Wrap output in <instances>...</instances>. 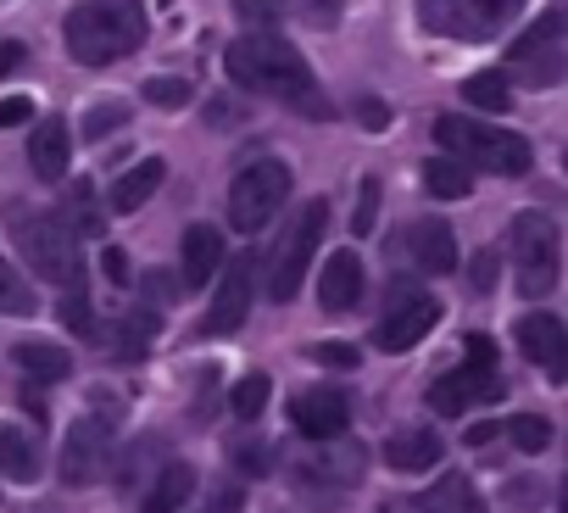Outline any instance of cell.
Instances as JSON below:
<instances>
[{
    "instance_id": "22",
    "label": "cell",
    "mask_w": 568,
    "mask_h": 513,
    "mask_svg": "<svg viewBox=\"0 0 568 513\" xmlns=\"http://www.w3.org/2000/svg\"><path fill=\"white\" fill-rule=\"evenodd\" d=\"M190 491H195V469L190 463H162V474H156V485H151L140 513H179L190 502Z\"/></svg>"
},
{
    "instance_id": "14",
    "label": "cell",
    "mask_w": 568,
    "mask_h": 513,
    "mask_svg": "<svg viewBox=\"0 0 568 513\" xmlns=\"http://www.w3.org/2000/svg\"><path fill=\"white\" fill-rule=\"evenodd\" d=\"M518 352L529 358V363H540L551 380H562L568 374V330H562V319H551V313H529V319H518Z\"/></svg>"
},
{
    "instance_id": "37",
    "label": "cell",
    "mask_w": 568,
    "mask_h": 513,
    "mask_svg": "<svg viewBox=\"0 0 568 513\" xmlns=\"http://www.w3.org/2000/svg\"><path fill=\"white\" fill-rule=\"evenodd\" d=\"M234 463H240V474H267L273 446H267V441H256V435H245V441H234Z\"/></svg>"
},
{
    "instance_id": "1",
    "label": "cell",
    "mask_w": 568,
    "mask_h": 513,
    "mask_svg": "<svg viewBox=\"0 0 568 513\" xmlns=\"http://www.w3.org/2000/svg\"><path fill=\"white\" fill-rule=\"evenodd\" d=\"M223 68L240 90L251 95H273V101H291L302 107L307 118H335L329 95L318 90L307 57L291 46V40H278L273 29H256V34H240L229 51H223Z\"/></svg>"
},
{
    "instance_id": "15",
    "label": "cell",
    "mask_w": 568,
    "mask_h": 513,
    "mask_svg": "<svg viewBox=\"0 0 568 513\" xmlns=\"http://www.w3.org/2000/svg\"><path fill=\"white\" fill-rule=\"evenodd\" d=\"M407 251H413V263L424 274H452L457 269V234L446 218H418L407 229Z\"/></svg>"
},
{
    "instance_id": "46",
    "label": "cell",
    "mask_w": 568,
    "mask_h": 513,
    "mask_svg": "<svg viewBox=\"0 0 568 513\" xmlns=\"http://www.w3.org/2000/svg\"><path fill=\"white\" fill-rule=\"evenodd\" d=\"M23 62H29V51H23L18 40H7V46H0V79H12Z\"/></svg>"
},
{
    "instance_id": "11",
    "label": "cell",
    "mask_w": 568,
    "mask_h": 513,
    "mask_svg": "<svg viewBox=\"0 0 568 513\" xmlns=\"http://www.w3.org/2000/svg\"><path fill=\"white\" fill-rule=\"evenodd\" d=\"M402 296L390 302V313L379 319V330H374V346L379 352H413L435 324H440V302L429 296V291H413V285H396Z\"/></svg>"
},
{
    "instance_id": "30",
    "label": "cell",
    "mask_w": 568,
    "mask_h": 513,
    "mask_svg": "<svg viewBox=\"0 0 568 513\" xmlns=\"http://www.w3.org/2000/svg\"><path fill=\"white\" fill-rule=\"evenodd\" d=\"M0 313H7V319H29V313H40V296L23 285V274H18L12 263H0Z\"/></svg>"
},
{
    "instance_id": "44",
    "label": "cell",
    "mask_w": 568,
    "mask_h": 513,
    "mask_svg": "<svg viewBox=\"0 0 568 513\" xmlns=\"http://www.w3.org/2000/svg\"><path fill=\"white\" fill-rule=\"evenodd\" d=\"M468 363H474V369H490V363H496V341L474 330V335H468Z\"/></svg>"
},
{
    "instance_id": "19",
    "label": "cell",
    "mask_w": 568,
    "mask_h": 513,
    "mask_svg": "<svg viewBox=\"0 0 568 513\" xmlns=\"http://www.w3.org/2000/svg\"><path fill=\"white\" fill-rule=\"evenodd\" d=\"M217 269H223V234L212 223H190L184 229V285H212Z\"/></svg>"
},
{
    "instance_id": "29",
    "label": "cell",
    "mask_w": 568,
    "mask_h": 513,
    "mask_svg": "<svg viewBox=\"0 0 568 513\" xmlns=\"http://www.w3.org/2000/svg\"><path fill=\"white\" fill-rule=\"evenodd\" d=\"M118 341H112V352L118 358H140V352H151V341H156V313H123L118 319V330H112Z\"/></svg>"
},
{
    "instance_id": "36",
    "label": "cell",
    "mask_w": 568,
    "mask_h": 513,
    "mask_svg": "<svg viewBox=\"0 0 568 513\" xmlns=\"http://www.w3.org/2000/svg\"><path fill=\"white\" fill-rule=\"evenodd\" d=\"M151 107H184L195 90H190V79H145V90H140Z\"/></svg>"
},
{
    "instance_id": "9",
    "label": "cell",
    "mask_w": 568,
    "mask_h": 513,
    "mask_svg": "<svg viewBox=\"0 0 568 513\" xmlns=\"http://www.w3.org/2000/svg\"><path fill=\"white\" fill-rule=\"evenodd\" d=\"M562 34H568V18H562V12H546V18L507 51V73L524 79V90H551V84H562V79H568V46H562Z\"/></svg>"
},
{
    "instance_id": "45",
    "label": "cell",
    "mask_w": 568,
    "mask_h": 513,
    "mask_svg": "<svg viewBox=\"0 0 568 513\" xmlns=\"http://www.w3.org/2000/svg\"><path fill=\"white\" fill-rule=\"evenodd\" d=\"M101 269H106L112 285H123V280H129V256H123L118 245H106V251H101Z\"/></svg>"
},
{
    "instance_id": "20",
    "label": "cell",
    "mask_w": 568,
    "mask_h": 513,
    "mask_svg": "<svg viewBox=\"0 0 568 513\" xmlns=\"http://www.w3.org/2000/svg\"><path fill=\"white\" fill-rule=\"evenodd\" d=\"M162 179H168V162H162V157H140L134 168L118 173V184H112V212H140V207L156 195Z\"/></svg>"
},
{
    "instance_id": "33",
    "label": "cell",
    "mask_w": 568,
    "mask_h": 513,
    "mask_svg": "<svg viewBox=\"0 0 568 513\" xmlns=\"http://www.w3.org/2000/svg\"><path fill=\"white\" fill-rule=\"evenodd\" d=\"M507 435H513L518 452H546V446H551V419H540V413H518V419H507Z\"/></svg>"
},
{
    "instance_id": "32",
    "label": "cell",
    "mask_w": 568,
    "mask_h": 513,
    "mask_svg": "<svg viewBox=\"0 0 568 513\" xmlns=\"http://www.w3.org/2000/svg\"><path fill=\"white\" fill-rule=\"evenodd\" d=\"M267 396H273V380L256 369V374H245L240 385H234V413L251 424V419H262V408H267Z\"/></svg>"
},
{
    "instance_id": "47",
    "label": "cell",
    "mask_w": 568,
    "mask_h": 513,
    "mask_svg": "<svg viewBox=\"0 0 568 513\" xmlns=\"http://www.w3.org/2000/svg\"><path fill=\"white\" fill-rule=\"evenodd\" d=\"M357 112H363V129H385V123H390V112H385L379 101H363Z\"/></svg>"
},
{
    "instance_id": "18",
    "label": "cell",
    "mask_w": 568,
    "mask_h": 513,
    "mask_svg": "<svg viewBox=\"0 0 568 513\" xmlns=\"http://www.w3.org/2000/svg\"><path fill=\"white\" fill-rule=\"evenodd\" d=\"M68 157H73V134H68V123L62 118H40L34 123V140H29V168H34V179H62L68 173Z\"/></svg>"
},
{
    "instance_id": "10",
    "label": "cell",
    "mask_w": 568,
    "mask_h": 513,
    "mask_svg": "<svg viewBox=\"0 0 568 513\" xmlns=\"http://www.w3.org/2000/svg\"><path fill=\"white\" fill-rule=\"evenodd\" d=\"M112 446H118L112 419H101V413L79 419V424L68 430V446H62V485H95V480H106Z\"/></svg>"
},
{
    "instance_id": "35",
    "label": "cell",
    "mask_w": 568,
    "mask_h": 513,
    "mask_svg": "<svg viewBox=\"0 0 568 513\" xmlns=\"http://www.w3.org/2000/svg\"><path fill=\"white\" fill-rule=\"evenodd\" d=\"M62 324H68L73 335H84V341H95V308H90V296H84V285H73V296L62 302Z\"/></svg>"
},
{
    "instance_id": "8",
    "label": "cell",
    "mask_w": 568,
    "mask_h": 513,
    "mask_svg": "<svg viewBox=\"0 0 568 513\" xmlns=\"http://www.w3.org/2000/svg\"><path fill=\"white\" fill-rule=\"evenodd\" d=\"M291 201V168L273 162V157H256L251 168L234 173L229 184V223L240 234H256L262 223H273V212Z\"/></svg>"
},
{
    "instance_id": "5",
    "label": "cell",
    "mask_w": 568,
    "mask_h": 513,
    "mask_svg": "<svg viewBox=\"0 0 568 513\" xmlns=\"http://www.w3.org/2000/svg\"><path fill=\"white\" fill-rule=\"evenodd\" d=\"M413 12H418L424 34L479 46V40H496L524 12V0H413Z\"/></svg>"
},
{
    "instance_id": "4",
    "label": "cell",
    "mask_w": 568,
    "mask_h": 513,
    "mask_svg": "<svg viewBox=\"0 0 568 513\" xmlns=\"http://www.w3.org/2000/svg\"><path fill=\"white\" fill-rule=\"evenodd\" d=\"M435 140H440L457 162H479V168H490V173H501V179H518V173H529V162H535V151H529L524 134H513V129H501V123H479V118H440V123H435Z\"/></svg>"
},
{
    "instance_id": "6",
    "label": "cell",
    "mask_w": 568,
    "mask_h": 513,
    "mask_svg": "<svg viewBox=\"0 0 568 513\" xmlns=\"http://www.w3.org/2000/svg\"><path fill=\"white\" fill-rule=\"evenodd\" d=\"M507 245H513V280H518V296L540 302L557 291V274H562V251H557V223L546 212H518L513 229H507Z\"/></svg>"
},
{
    "instance_id": "49",
    "label": "cell",
    "mask_w": 568,
    "mask_h": 513,
    "mask_svg": "<svg viewBox=\"0 0 568 513\" xmlns=\"http://www.w3.org/2000/svg\"><path fill=\"white\" fill-rule=\"evenodd\" d=\"M490 435H496V430H490V424H468V446H485V441H490Z\"/></svg>"
},
{
    "instance_id": "3",
    "label": "cell",
    "mask_w": 568,
    "mask_h": 513,
    "mask_svg": "<svg viewBox=\"0 0 568 513\" xmlns=\"http://www.w3.org/2000/svg\"><path fill=\"white\" fill-rule=\"evenodd\" d=\"M7 229H12V240H18V251H23V263L40 274V280H51V285H84V256H79V234L57 218V212H40V207H23V201H12L7 207Z\"/></svg>"
},
{
    "instance_id": "21",
    "label": "cell",
    "mask_w": 568,
    "mask_h": 513,
    "mask_svg": "<svg viewBox=\"0 0 568 513\" xmlns=\"http://www.w3.org/2000/svg\"><path fill=\"white\" fill-rule=\"evenodd\" d=\"M0 474L18 480V485H29V480L40 474V446H34V435H29L23 424H12V419H0Z\"/></svg>"
},
{
    "instance_id": "12",
    "label": "cell",
    "mask_w": 568,
    "mask_h": 513,
    "mask_svg": "<svg viewBox=\"0 0 568 513\" xmlns=\"http://www.w3.org/2000/svg\"><path fill=\"white\" fill-rule=\"evenodd\" d=\"M251 256H234V263L223 269V280H217V291H212V308H206V319H201V335H212V341H223V335H240V324H245V313H251Z\"/></svg>"
},
{
    "instance_id": "23",
    "label": "cell",
    "mask_w": 568,
    "mask_h": 513,
    "mask_svg": "<svg viewBox=\"0 0 568 513\" xmlns=\"http://www.w3.org/2000/svg\"><path fill=\"white\" fill-rule=\"evenodd\" d=\"M424 184H429L435 201H463V195L474 190V173H468V162H457V157L446 151V157H429V162H424Z\"/></svg>"
},
{
    "instance_id": "41",
    "label": "cell",
    "mask_w": 568,
    "mask_h": 513,
    "mask_svg": "<svg viewBox=\"0 0 568 513\" xmlns=\"http://www.w3.org/2000/svg\"><path fill=\"white\" fill-rule=\"evenodd\" d=\"M29 118H34V101H23V95L0 101V129H18V123H29Z\"/></svg>"
},
{
    "instance_id": "2",
    "label": "cell",
    "mask_w": 568,
    "mask_h": 513,
    "mask_svg": "<svg viewBox=\"0 0 568 513\" xmlns=\"http://www.w3.org/2000/svg\"><path fill=\"white\" fill-rule=\"evenodd\" d=\"M68 57L79 68H112L145 46V7L140 0H79L68 12Z\"/></svg>"
},
{
    "instance_id": "34",
    "label": "cell",
    "mask_w": 568,
    "mask_h": 513,
    "mask_svg": "<svg viewBox=\"0 0 568 513\" xmlns=\"http://www.w3.org/2000/svg\"><path fill=\"white\" fill-rule=\"evenodd\" d=\"M284 12H291V0H234V18L251 29H273L284 23Z\"/></svg>"
},
{
    "instance_id": "17",
    "label": "cell",
    "mask_w": 568,
    "mask_h": 513,
    "mask_svg": "<svg viewBox=\"0 0 568 513\" xmlns=\"http://www.w3.org/2000/svg\"><path fill=\"white\" fill-rule=\"evenodd\" d=\"M318 302H324V313H352L363 302V256L357 251H335L329 263H324Z\"/></svg>"
},
{
    "instance_id": "26",
    "label": "cell",
    "mask_w": 568,
    "mask_h": 513,
    "mask_svg": "<svg viewBox=\"0 0 568 513\" xmlns=\"http://www.w3.org/2000/svg\"><path fill=\"white\" fill-rule=\"evenodd\" d=\"M424 402H429L440 419L468 413V402H474V369H452V374H440V380L424 391Z\"/></svg>"
},
{
    "instance_id": "38",
    "label": "cell",
    "mask_w": 568,
    "mask_h": 513,
    "mask_svg": "<svg viewBox=\"0 0 568 513\" xmlns=\"http://www.w3.org/2000/svg\"><path fill=\"white\" fill-rule=\"evenodd\" d=\"M374 218H379V179H363V190H357V218H352V229H357V234H368V229H374Z\"/></svg>"
},
{
    "instance_id": "16",
    "label": "cell",
    "mask_w": 568,
    "mask_h": 513,
    "mask_svg": "<svg viewBox=\"0 0 568 513\" xmlns=\"http://www.w3.org/2000/svg\"><path fill=\"white\" fill-rule=\"evenodd\" d=\"M446 457V441L429 430V424H407V430H396L390 441H385V463L396 469V474H424V469H435Z\"/></svg>"
},
{
    "instance_id": "28",
    "label": "cell",
    "mask_w": 568,
    "mask_h": 513,
    "mask_svg": "<svg viewBox=\"0 0 568 513\" xmlns=\"http://www.w3.org/2000/svg\"><path fill=\"white\" fill-rule=\"evenodd\" d=\"M463 101H468V107H479V112H507V101H513L507 73H501V68H490V73L463 79Z\"/></svg>"
},
{
    "instance_id": "42",
    "label": "cell",
    "mask_w": 568,
    "mask_h": 513,
    "mask_svg": "<svg viewBox=\"0 0 568 513\" xmlns=\"http://www.w3.org/2000/svg\"><path fill=\"white\" fill-rule=\"evenodd\" d=\"M468 280H474V291H479V296H490V285H496V256H490V251H479V256H474Z\"/></svg>"
},
{
    "instance_id": "40",
    "label": "cell",
    "mask_w": 568,
    "mask_h": 513,
    "mask_svg": "<svg viewBox=\"0 0 568 513\" xmlns=\"http://www.w3.org/2000/svg\"><path fill=\"white\" fill-rule=\"evenodd\" d=\"M307 358H313V363H324V369H357V358H363V352H357V346H335V341H324V346H313Z\"/></svg>"
},
{
    "instance_id": "31",
    "label": "cell",
    "mask_w": 568,
    "mask_h": 513,
    "mask_svg": "<svg viewBox=\"0 0 568 513\" xmlns=\"http://www.w3.org/2000/svg\"><path fill=\"white\" fill-rule=\"evenodd\" d=\"M129 123V101H118V95H106V101H95L90 112H84V123H79V134L84 140H106V134H118Z\"/></svg>"
},
{
    "instance_id": "48",
    "label": "cell",
    "mask_w": 568,
    "mask_h": 513,
    "mask_svg": "<svg viewBox=\"0 0 568 513\" xmlns=\"http://www.w3.org/2000/svg\"><path fill=\"white\" fill-rule=\"evenodd\" d=\"M234 118H240L234 101H212V107H206V123H234Z\"/></svg>"
},
{
    "instance_id": "7",
    "label": "cell",
    "mask_w": 568,
    "mask_h": 513,
    "mask_svg": "<svg viewBox=\"0 0 568 513\" xmlns=\"http://www.w3.org/2000/svg\"><path fill=\"white\" fill-rule=\"evenodd\" d=\"M324 223H329V201H307L302 218L284 229V240H278V251H273V269H267V296H273L278 308L296 302V291H302L307 269H313V256H318V245H324Z\"/></svg>"
},
{
    "instance_id": "27",
    "label": "cell",
    "mask_w": 568,
    "mask_h": 513,
    "mask_svg": "<svg viewBox=\"0 0 568 513\" xmlns=\"http://www.w3.org/2000/svg\"><path fill=\"white\" fill-rule=\"evenodd\" d=\"M62 223H68L73 234H90V240L101 234L106 218H101V207H95V184H90V179H79V184L68 190V201H62Z\"/></svg>"
},
{
    "instance_id": "43",
    "label": "cell",
    "mask_w": 568,
    "mask_h": 513,
    "mask_svg": "<svg viewBox=\"0 0 568 513\" xmlns=\"http://www.w3.org/2000/svg\"><path fill=\"white\" fill-rule=\"evenodd\" d=\"M302 7H307L313 29H335L341 23V0H302Z\"/></svg>"
},
{
    "instance_id": "24",
    "label": "cell",
    "mask_w": 568,
    "mask_h": 513,
    "mask_svg": "<svg viewBox=\"0 0 568 513\" xmlns=\"http://www.w3.org/2000/svg\"><path fill=\"white\" fill-rule=\"evenodd\" d=\"M424 507L429 513H485V496H479V485L468 474H440Z\"/></svg>"
},
{
    "instance_id": "39",
    "label": "cell",
    "mask_w": 568,
    "mask_h": 513,
    "mask_svg": "<svg viewBox=\"0 0 568 513\" xmlns=\"http://www.w3.org/2000/svg\"><path fill=\"white\" fill-rule=\"evenodd\" d=\"M145 296L173 308V302L184 296V285H179V274H168V269H151V274H145Z\"/></svg>"
},
{
    "instance_id": "13",
    "label": "cell",
    "mask_w": 568,
    "mask_h": 513,
    "mask_svg": "<svg viewBox=\"0 0 568 513\" xmlns=\"http://www.w3.org/2000/svg\"><path fill=\"white\" fill-rule=\"evenodd\" d=\"M291 419H296V430H302L307 441H341V435H346V424H352V402H346V391L318 385V391L296 396Z\"/></svg>"
},
{
    "instance_id": "25",
    "label": "cell",
    "mask_w": 568,
    "mask_h": 513,
    "mask_svg": "<svg viewBox=\"0 0 568 513\" xmlns=\"http://www.w3.org/2000/svg\"><path fill=\"white\" fill-rule=\"evenodd\" d=\"M12 358H18V369H23V374H34L40 385H57V380H68V374H73V358H68L62 346H40V341H23V346H18Z\"/></svg>"
}]
</instances>
